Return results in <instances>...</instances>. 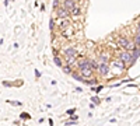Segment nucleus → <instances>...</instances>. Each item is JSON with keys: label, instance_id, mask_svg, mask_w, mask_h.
<instances>
[{"label": "nucleus", "instance_id": "nucleus-7", "mask_svg": "<svg viewBox=\"0 0 140 126\" xmlns=\"http://www.w3.org/2000/svg\"><path fill=\"white\" fill-rule=\"evenodd\" d=\"M63 53H64V59H66V58H72V56H77V50L73 46L66 48V49L63 50Z\"/></svg>", "mask_w": 140, "mask_h": 126}, {"label": "nucleus", "instance_id": "nucleus-11", "mask_svg": "<svg viewBox=\"0 0 140 126\" xmlns=\"http://www.w3.org/2000/svg\"><path fill=\"white\" fill-rule=\"evenodd\" d=\"M88 62H90V66H91V69H93V70H98V67H99V66H98V63L95 62V60L88 59Z\"/></svg>", "mask_w": 140, "mask_h": 126}, {"label": "nucleus", "instance_id": "nucleus-18", "mask_svg": "<svg viewBox=\"0 0 140 126\" xmlns=\"http://www.w3.org/2000/svg\"><path fill=\"white\" fill-rule=\"evenodd\" d=\"M84 83H86L87 86H95V84H97V80H86Z\"/></svg>", "mask_w": 140, "mask_h": 126}, {"label": "nucleus", "instance_id": "nucleus-2", "mask_svg": "<svg viewBox=\"0 0 140 126\" xmlns=\"http://www.w3.org/2000/svg\"><path fill=\"white\" fill-rule=\"evenodd\" d=\"M119 58H121V59H122V60L126 63V64H129V66H130V64H133V63L136 62V59L133 58V53H132V50H126V49H125L123 52L119 55Z\"/></svg>", "mask_w": 140, "mask_h": 126}, {"label": "nucleus", "instance_id": "nucleus-23", "mask_svg": "<svg viewBox=\"0 0 140 126\" xmlns=\"http://www.w3.org/2000/svg\"><path fill=\"white\" fill-rule=\"evenodd\" d=\"M91 101H93V102H95V104H99V99H98L97 97H93V98H91Z\"/></svg>", "mask_w": 140, "mask_h": 126}, {"label": "nucleus", "instance_id": "nucleus-3", "mask_svg": "<svg viewBox=\"0 0 140 126\" xmlns=\"http://www.w3.org/2000/svg\"><path fill=\"white\" fill-rule=\"evenodd\" d=\"M116 42H118L119 46H122L123 49H126V50H132L133 46H135V45H132V44L129 42V39H127L126 36H118V38H116Z\"/></svg>", "mask_w": 140, "mask_h": 126}, {"label": "nucleus", "instance_id": "nucleus-19", "mask_svg": "<svg viewBox=\"0 0 140 126\" xmlns=\"http://www.w3.org/2000/svg\"><path fill=\"white\" fill-rule=\"evenodd\" d=\"M53 28H55V21H53V18H50L49 20V30L53 31Z\"/></svg>", "mask_w": 140, "mask_h": 126}, {"label": "nucleus", "instance_id": "nucleus-15", "mask_svg": "<svg viewBox=\"0 0 140 126\" xmlns=\"http://www.w3.org/2000/svg\"><path fill=\"white\" fill-rule=\"evenodd\" d=\"M53 62L56 66H59V67H62V60H60V58H59V55H55V58H53Z\"/></svg>", "mask_w": 140, "mask_h": 126}, {"label": "nucleus", "instance_id": "nucleus-22", "mask_svg": "<svg viewBox=\"0 0 140 126\" xmlns=\"http://www.w3.org/2000/svg\"><path fill=\"white\" fill-rule=\"evenodd\" d=\"M74 112H76V109H74V108H73V109H67V112H66V113H67V115H70V116H72V115H73V113H74Z\"/></svg>", "mask_w": 140, "mask_h": 126}, {"label": "nucleus", "instance_id": "nucleus-4", "mask_svg": "<svg viewBox=\"0 0 140 126\" xmlns=\"http://www.w3.org/2000/svg\"><path fill=\"white\" fill-rule=\"evenodd\" d=\"M70 14H72V13H70L66 7H59V9H56V16L59 17V18H67Z\"/></svg>", "mask_w": 140, "mask_h": 126}, {"label": "nucleus", "instance_id": "nucleus-14", "mask_svg": "<svg viewBox=\"0 0 140 126\" xmlns=\"http://www.w3.org/2000/svg\"><path fill=\"white\" fill-rule=\"evenodd\" d=\"M72 14H73L74 17H78L80 14H81V9H80V7H74V9L72 10Z\"/></svg>", "mask_w": 140, "mask_h": 126}, {"label": "nucleus", "instance_id": "nucleus-12", "mask_svg": "<svg viewBox=\"0 0 140 126\" xmlns=\"http://www.w3.org/2000/svg\"><path fill=\"white\" fill-rule=\"evenodd\" d=\"M99 60H101V63H108V60H109L108 55H105V53H101V55H99Z\"/></svg>", "mask_w": 140, "mask_h": 126}, {"label": "nucleus", "instance_id": "nucleus-6", "mask_svg": "<svg viewBox=\"0 0 140 126\" xmlns=\"http://www.w3.org/2000/svg\"><path fill=\"white\" fill-rule=\"evenodd\" d=\"M98 73H99L102 77H105V76L109 73V66H108V63H101V64H99V67H98Z\"/></svg>", "mask_w": 140, "mask_h": 126}, {"label": "nucleus", "instance_id": "nucleus-17", "mask_svg": "<svg viewBox=\"0 0 140 126\" xmlns=\"http://www.w3.org/2000/svg\"><path fill=\"white\" fill-rule=\"evenodd\" d=\"M135 45L136 46L140 45V34H136V36H135Z\"/></svg>", "mask_w": 140, "mask_h": 126}, {"label": "nucleus", "instance_id": "nucleus-13", "mask_svg": "<svg viewBox=\"0 0 140 126\" xmlns=\"http://www.w3.org/2000/svg\"><path fill=\"white\" fill-rule=\"evenodd\" d=\"M63 72L66 73V74H72L73 72H72V67H70V64H66V66H62Z\"/></svg>", "mask_w": 140, "mask_h": 126}, {"label": "nucleus", "instance_id": "nucleus-28", "mask_svg": "<svg viewBox=\"0 0 140 126\" xmlns=\"http://www.w3.org/2000/svg\"><path fill=\"white\" fill-rule=\"evenodd\" d=\"M9 4V0H4V6H7Z\"/></svg>", "mask_w": 140, "mask_h": 126}, {"label": "nucleus", "instance_id": "nucleus-25", "mask_svg": "<svg viewBox=\"0 0 140 126\" xmlns=\"http://www.w3.org/2000/svg\"><path fill=\"white\" fill-rule=\"evenodd\" d=\"M3 86H7V87H10L11 84H10V83H7V81H3Z\"/></svg>", "mask_w": 140, "mask_h": 126}, {"label": "nucleus", "instance_id": "nucleus-26", "mask_svg": "<svg viewBox=\"0 0 140 126\" xmlns=\"http://www.w3.org/2000/svg\"><path fill=\"white\" fill-rule=\"evenodd\" d=\"M101 90H102V87H101V86H99V87H97V90H95V93H99V91H101Z\"/></svg>", "mask_w": 140, "mask_h": 126}, {"label": "nucleus", "instance_id": "nucleus-29", "mask_svg": "<svg viewBox=\"0 0 140 126\" xmlns=\"http://www.w3.org/2000/svg\"><path fill=\"white\" fill-rule=\"evenodd\" d=\"M76 1H81V0H76Z\"/></svg>", "mask_w": 140, "mask_h": 126}, {"label": "nucleus", "instance_id": "nucleus-21", "mask_svg": "<svg viewBox=\"0 0 140 126\" xmlns=\"http://www.w3.org/2000/svg\"><path fill=\"white\" fill-rule=\"evenodd\" d=\"M53 7H55V10L60 7V6H59V0H55V1H53Z\"/></svg>", "mask_w": 140, "mask_h": 126}, {"label": "nucleus", "instance_id": "nucleus-9", "mask_svg": "<svg viewBox=\"0 0 140 126\" xmlns=\"http://www.w3.org/2000/svg\"><path fill=\"white\" fill-rule=\"evenodd\" d=\"M113 64H115V67H118V69H121V70H125V66H126V63H125L121 58H118V59L113 62Z\"/></svg>", "mask_w": 140, "mask_h": 126}, {"label": "nucleus", "instance_id": "nucleus-24", "mask_svg": "<svg viewBox=\"0 0 140 126\" xmlns=\"http://www.w3.org/2000/svg\"><path fill=\"white\" fill-rule=\"evenodd\" d=\"M7 102H10V104H14V105H21V102H18V101H7Z\"/></svg>", "mask_w": 140, "mask_h": 126}, {"label": "nucleus", "instance_id": "nucleus-27", "mask_svg": "<svg viewBox=\"0 0 140 126\" xmlns=\"http://www.w3.org/2000/svg\"><path fill=\"white\" fill-rule=\"evenodd\" d=\"M137 34H140V22L137 24Z\"/></svg>", "mask_w": 140, "mask_h": 126}, {"label": "nucleus", "instance_id": "nucleus-8", "mask_svg": "<svg viewBox=\"0 0 140 126\" xmlns=\"http://www.w3.org/2000/svg\"><path fill=\"white\" fill-rule=\"evenodd\" d=\"M70 24H72V22H70L69 17H67V18H60V21H59L58 27H59V28H60L62 31H64V30H66L67 27H70Z\"/></svg>", "mask_w": 140, "mask_h": 126}, {"label": "nucleus", "instance_id": "nucleus-1", "mask_svg": "<svg viewBox=\"0 0 140 126\" xmlns=\"http://www.w3.org/2000/svg\"><path fill=\"white\" fill-rule=\"evenodd\" d=\"M78 72L86 77V79H90L91 76H93V69H91V66H90V62H88V59H81L80 62H78Z\"/></svg>", "mask_w": 140, "mask_h": 126}, {"label": "nucleus", "instance_id": "nucleus-20", "mask_svg": "<svg viewBox=\"0 0 140 126\" xmlns=\"http://www.w3.org/2000/svg\"><path fill=\"white\" fill-rule=\"evenodd\" d=\"M21 119H30V115L25 113V112H23V113H21Z\"/></svg>", "mask_w": 140, "mask_h": 126}, {"label": "nucleus", "instance_id": "nucleus-5", "mask_svg": "<svg viewBox=\"0 0 140 126\" xmlns=\"http://www.w3.org/2000/svg\"><path fill=\"white\" fill-rule=\"evenodd\" d=\"M63 7H66L70 13L74 7H77V1L76 0H63Z\"/></svg>", "mask_w": 140, "mask_h": 126}, {"label": "nucleus", "instance_id": "nucleus-10", "mask_svg": "<svg viewBox=\"0 0 140 126\" xmlns=\"http://www.w3.org/2000/svg\"><path fill=\"white\" fill-rule=\"evenodd\" d=\"M132 53H133V58L137 60V59H139V56H140V49H139V46H136V45H135V46H133V49H132Z\"/></svg>", "mask_w": 140, "mask_h": 126}, {"label": "nucleus", "instance_id": "nucleus-16", "mask_svg": "<svg viewBox=\"0 0 140 126\" xmlns=\"http://www.w3.org/2000/svg\"><path fill=\"white\" fill-rule=\"evenodd\" d=\"M66 63H67V64H70V66H72V64H74V63H76V56L66 58Z\"/></svg>", "mask_w": 140, "mask_h": 126}]
</instances>
